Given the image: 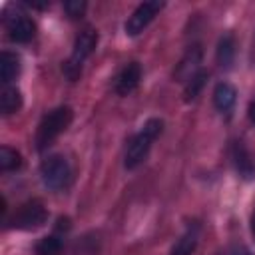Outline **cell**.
Here are the masks:
<instances>
[{
  "mask_svg": "<svg viewBox=\"0 0 255 255\" xmlns=\"http://www.w3.org/2000/svg\"><path fill=\"white\" fill-rule=\"evenodd\" d=\"M165 4L163 2H159V0H149V2H143V4H139L133 12H131V16L128 18V22H126V34L128 36H137V34H141L147 26H149V22L161 12V8H163Z\"/></svg>",
  "mask_w": 255,
  "mask_h": 255,
  "instance_id": "6",
  "label": "cell"
},
{
  "mask_svg": "<svg viewBox=\"0 0 255 255\" xmlns=\"http://www.w3.org/2000/svg\"><path fill=\"white\" fill-rule=\"evenodd\" d=\"M42 181L50 189H62L70 181V165L64 155H48L40 165Z\"/></svg>",
  "mask_w": 255,
  "mask_h": 255,
  "instance_id": "5",
  "label": "cell"
},
{
  "mask_svg": "<svg viewBox=\"0 0 255 255\" xmlns=\"http://www.w3.org/2000/svg\"><path fill=\"white\" fill-rule=\"evenodd\" d=\"M62 249V239L58 235H46L36 243V255H58Z\"/></svg>",
  "mask_w": 255,
  "mask_h": 255,
  "instance_id": "18",
  "label": "cell"
},
{
  "mask_svg": "<svg viewBox=\"0 0 255 255\" xmlns=\"http://www.w3.org/2000/svg\"><path fill=\"white\" fill-rule=\"evenodd\" d=\"M139 80H141V66H139V62H129V64H126V66L120 70V74L116 76L114 90H116V94H120V96H128V94H131V92L137 88Z\"/></svg>",
  "mask_w": 255,
  "mask_h": 255,
  "instance_id": "7",
  "label": "cell"
},
{
  "mask_svg": "<svg viewBox=\"0 0 255 255\" xmlns=\"http://www.w3.org/2000/svg\"><path fill=\"white\" fill-rule=\"evenodd\" d=\"M96 46H98V32H96L94 28H86V30H82V32L78 34V38H76V42H74V52H72L70 60L64 62V66H62V70H64V74L68 76V80L74 82V80L80 78V74H82V64H84V60L96 50Z\"/></svg>",
  "mask_w": 255,
  "mask_h": 255,
  "instance_id": "3",
  "label": "cell"
},
{
  "mask_svg": "<svg viewBox=\"0 0 255 255\" xmlns=\"http://www.w3.org/2000/svg\"><path fill=\"white\" fill-rule=\"evenodd\" d=\"M18 74H20V58H18V54L4 50V52L0 54V80H2L4 84H8V82H12Z\"/></svg>",
  "mask_w": 255,
  "mask_h": 255,
  "instance_id": "12",
  "label": "cell"
},
{
  "mask_svg": "<svg viewBox=\"0 0 255 255\" xmlns=\"http://www.w3.org/2000/svg\"><path fill=\"white\" fill-rule=\"evenodd\" d=\"M235 100H237V90L231 84L219 82L215 86V90H213V104H215V108L219 112H229L233 108Z\"/></svg>",
  "mask_w": 255,
  "mask_h": 255,
  "instance_id": "11",
  "label": "cell"
},
{
  "mask_svg": "<svg viewBox=\"0 0 255 255\" xmlns=\"http://www.w3.org/2000/svg\"><path fill=\"white\" fill-rule=\"evenodd\" d=\"M195 247H197V235L193 231H187L177 239V243L171 249V255H193Z\"/></svg>",
  "mask_w": 255,
  "mask_h": 255,
  "instance_id": "17",
  "label": "cell"
},
{
  "mask_svg": "<svg viewBox=\"0 0 255 255\" xmlns=\"http://www.w3.org/2000/svg\"><path fill=\"white\" fill-rule=\"evenodd\" d=\"M161 129H163V122H161L159 118H151V120H147V122L143 124L141 131L135 133V135L129 139L128 149H126V157H124V165H126L128 169L137 167V165L145 159V155H147V151H149L153 139L161 133Z\"/></svg>",
  "mask_w": 255,
  "mask_h": 255,
  "instance_id": "1",
  "label": "cell"
},
{
  "mask_svg": "<svg viewBox=\"0 0 255 255\" xmlns=\"http://www.w3.org/2000/svg\"><path fill=\"white\" fill-rule=\"evenodd\" d=\"M205 82H207V72H205V70H199L191 80L185 82V88H183V100H185V102H193V100L199 96V92L203 90Z\"/></svg>",
  "mask_w": 255,
  "mask_h": 255,
  "instance_id": "15",
  "label": "cell"
},
{
  "mask_svg": "<svg viewBox=\"0 0 255 255\" xmlns=\"http://www.w3.org/2000/svg\"><path fill=\"white\" fill-rule=\"evenodd\" d=\"M48 219V211L44 207V203L40 199H30L26 203H22L16 213L10 219V225L22 231H30V229H38L46 223Z\"/></svg>",
  "mask_w": 255,
  "mask_h": 255,
  "instance_id": "4",
  "label": "cell"
},
{
  "mask_svg": "<svg viewBox=\"0 0 255 255\" xmlns=\"http://www.w3.org/2000/svg\"><path fill=\"white\" fill-rule=\"evenodd\" d=\"M20 108H22V94H20V90L14 88V86L2 88V92H0V110H2V114H6V116L14 114Z\"/></svg>",
  "mask_w": 255,
  "mask_h": 255,
  "instance_id": "13",
  "label": "cell"
},
{
  "mask_svg": "<svg viewBox=\"0 0 255 255\" xmlns=\"http://www.w3.org/2000/svg\"><path fill=\"white\" fill-rule=\"evenodd\" d=\"M72 118H74V112L68 106H60V108L48 112L42 118V122L38 126V131H36V147H38V151H44L62 131H66V128L72 124Z\"/></svg>",
  "mask_w": 255,
  "mask_h": 255,
  "instance_id": "2",
  "label": "cell"
},
{
  "mask_svg": "<svg viewBox=\"0 0 255 255\" xmlns=\"http://www.w3.org/2000/svg\"><path fill=\"white\" fill-rule=\"evenodd\" d=\"M231 157H233V163H235L239 175H243L245 179H249V177L255 175V167H253L251 155H249L247 147L241 141H233V145H231Z\"/></svg>",
  "mask_w": 255,
  "mask_h": 255,
  "instance_id": "10",
  "label": "cell"
},
{
  "mask_svg": "<svg viewBox=\"0 0 255 255\" xmlns=\"http://www.w3.org/2000/svg\"><path fill=\"white\" fill-rule=\"evenodd\" d=\"M8 28V36L12 42H18V44H26L30 42L34 36H36V24L26 18V16H14L8 20L6 24Z\"/></svg>",
  "mask_w": 255,
  "mask_h": 255,
  "instance_id": "9",
  "label": "cell"
},
{
  "mask_svg": "<svg viewBox=\"0 0 255 255\" xmlns=\"http://www.w3.org/2000/svg\"><path fill=\"white\" fill-rule=\"evenodd\" d=\"M201 56H203V52H201V46L199 44H195V46H191L187 52H185V56L181 58V62H179V66H177V70H175V78L179 80V82H187V80H191L201 68H199V64H201Z\"/></svg>",
  "mask_w": 255,
  "mask_h": 255,
  "instance_id": "8",
  "label": "cell"
},
{
  "mask_svg": "<svg viewBox=\"0 0 255 255\" xmlns=\"http://www.w3.org/2000/svg\"><path fill=\"white\" fill-rule=\"evenodd\" d=\"M251 231H253V235H255V213L251 215Z\"/></svg>",
  "mask_w": 255,
  "mask_h": 255,
  "instance_id": "22",
  "label": "cell"
},
{
  "mask_svg": "<svg viewBox=\"0 0 255 255\" xmlns=\"http://www.w3.org/2000/svg\"><path fill=\"white\" fill-rule=\"evenodd\" d=\"M247 114H249L251 124H255V102H251V104H249V112H247Z\"/></svg>",
  "mask_w": 255,
  "mask_h": 255,
  "instance_id": "21",
  "label": "cell"
},
{
  "mask_svg": "<svg viewBox=\"0 0 255 255\" xmlns=\"http://www.w3.org/2000/svg\"><path fill=\"white\" fill-rule=\"evenodd\" d=\"M227 255H249V251L245 247H241V245H235V247H231L227 251Z\"/></svg>",
  "mask_w": 255,
  "mask_h": 255,
  "instance_id": "20",
  "label": "cell"
},
{
  "mask_svg": "<svg viewBox=\"0 0 255 255\" xmlns=\"http://www.w3.org/2000/svg\"><path fill=\"white\" fill-rule=\"evenodd\" d=\"M235 58V38L233 34H223L217 44V62L221 68H229Z\"/></svg>",
  "mask_w": 255,
  "mask_h": 255,
  "instance_id": "14",
  "label": "cell"
},
{
  "mask_svg": "<svg viewBox=\"0 0 255 255\" xmlns=\"http://www.w3.org/2000/svg\"><path fill=\"white\" fill-rule=\"evenodd\" d=\"M86 6H88V4H86L84 0H66V2H64V10H66L68 18H72V20L82 18L84 12H86Z\"/></svg>",
  "mask_w": 255,
  "mask_h": 255,
  "instance_id": "19",
  "label": "cell"
},
{
  "mask_svg": "<svg viewBox=\"0 0 255 255\" xmlns=\"http://www.w3.org/2000/svg\"><path fill=\"white\" fill-rule=\"evenodd\" d=\"M22 165V155L20 151L8 147V145H2L0 147V169L2 171H14Z\"/></svg>",
  "mask_w": 255,
  "mask_h": 255,
  "instance_id": "16",
  "label": "cell"
}]
</instances>
